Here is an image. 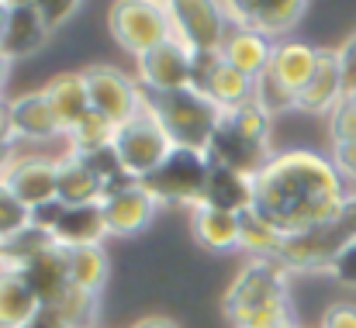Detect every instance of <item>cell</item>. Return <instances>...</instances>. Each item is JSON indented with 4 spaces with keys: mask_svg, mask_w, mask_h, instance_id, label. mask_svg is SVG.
Listing matches in <instances>:
<instances>
[{
    "mask_svg": "<svg viewBox=\"0 0 356 328\" xmlns=\"http://www.w3.org/2000/svg\"><path fill=\"white\" fill-rule=\"evenodd\" d=\"M256 211L273 221L284 235L329 228L346 218L350 194L329 156L312 149L273 152L266 166L252 177Z\"/></svg>",
    "mask_w": 356,
    "mask_h": 328,
    "instance_id": "cell-1",
    "label": "cell"
},
{
    "mask_svg": "<svg viewBox=\"0 0 356 328\" xmlns=\"http://www.w3.org/2000/svg\"><path fill=\"white\" fill-rule=\"evenodd\" d=\"M232 328H277L298 322L291 311V273L277 259L242 263L222 301Z\"/></svg>",
    "mask_w": 356,
    "mask_h": 328,
    "instance_id": "cell-2",
    "label": "cell"
},
{
    "mask_svg": "<svg viewBox=\"0 0 356 328\" xmlns=\"http://www.w3.org/2000/svg\"><path fill=\"white\" fill-rule=\"evenodd\" d=\"M145 104L159 117V124L166 128L173 145L197 149V152H208V145L222 124V114H225L208 94H201L194 87L170 90V94H145Z\"/></svg>",
    "mask_w": 356,
    "mask_h": 328,
    "instance_id": "cell-3",
    "label": "cell"
},
{
    "mask_svg": "<svg viewBox=\"0 0 356 328\" xmlns=\"http://www.w3.org/2000/svg\"><path fill=\"white\" fill-rule=\"evenodd\" d=\"M208 173H211V156L208 152L173 145V152L138 183L156 197V204H180V208L194 211L204 201Z\"/></svg>",
    "mask_w": 356,
    "mask_h": 328,
    "instance_id": "cell-4",
    "label": "cell"
},
{
    "mask_svg": "<svg viewBox=\"0 0 356 328\" xmlns=\"http://www.w3.org/2000/svg\"><path fill=\"white\" fill-rule=\"evenodd\" d=\"M111 149H115V156H118L121 170H124L131 180H145V177L173 152V142H170L166 128L159 124V117L145 104L135 117L121 121L118 128H115Z\"/></svg>",
    "mask_w": 356,
    "mask_h": 328,
    "instance_id": "cell-5",
    "label": "cell"
},
{
    "mask_svg": "<svg viewBox=\"0 0 356 328\" xmlns=\"http://www.w3.org/2000/svg\"><path fill=\"white\" fill-rule=\"evenodd\" d=\"M166 14L170 38H177L191 52H218L232 31L225 0H173Z\"/></svg>",
    "mask_w": 356,
    "mask_h": 328,
    "instance_id": "cell-6",
    "label": "cell"
},
{
    "mask_svg": "<svg viewBox=\"0 0 356 328\" xmlns=\"http://www.w3.org/2000/svg\"><path fill=\"white\" fill-rule=\"evenodd\" d=\"M108 28L121 49L138 59L170 38V14L156 0H115L108 10Z\"/></svg>",
    "mask_w": 356,
    "mask_h": 328,
    "instance_id": "cell-7",
    "label": "cell"
},
{
    "mask_svg": "<svg viewBox=\"0 0 356 328\" xmlns=\"http://www.w3.org/2000/svg\"><path fill=\"white\" fill-rule=\"evenodd\" d=\"M83 76H87V90H90V108L101 110L108 121L121 124V121L135 117L145 108L142 83L135 76H128L124 69H118V66H108V63L87 66Z\"/></svg>",
    "mask_w": 356,
    "mask_h": 328,
    "instance_id": "cell-8",
    "label": "cell"
},
{
    "mask_svg": "<svg viewBox=\"0 0 356 328\" xmlns=\"http://www.w3.org/2000/svg\"><path fill=\"white\" fill-rule=\"evenodd\" d=\"M3 183L24 208L38 211V208L59 201V194H56L59 190V159L42 156V152H17L3 173Z\"/></svg>",
    "mask_w": 356,
    "mask_h": 328,
    "instance_id": "cell-9",
    "label": "cell"
},
{
    "mask_svg": "<svg viewBox=\"0 0 356 328\" xmlns=\"http://www.w3.org/2000/svg\"><path fill=\"white\" fill-rule=\"evenodd\" d=\"M191 49H184L177 38H166L163 45L149 49L135 59V80L145 94H170L191 87Z\"/></svg>",
    "mask_w": 356,
    "mask_h": 328,
    "instance_id": "cell-10",
    "label": "cell"
},
{
    "mask_svg": "<svg viewBox=\"0 0 356 328\" xmlns=\"http://www.w3.org/2000/svg\"><path fill=\"white\" fill-rule=\"evenodd\" d=\"M339 224L329 228H315V231H298V235H284L277 263L287 273H318V270H332V259L339 252V245L350 235H332Z\"/></svg>",
    "mask_w": 356,
    "mask_h": 328,
    "instance_id": "cell-11",
    "label": "cell"
},
{
    "mask_svg": "<svg viewBox=\"0 0 356 328\" xmlns=\"http://www.w3.org/2000/svg\"><path fill=\"white\" fill-rule=\"evenodd\" d=\"M225 7L232 24L263 31L266 38L280 42L287 31L298 28L308 10V0H225Z\"/></svg>",
    "mask_w": 356,
    "mask_h": 328,
    "instance_id": "cell-12",
    "label": "cell"
},
{
    "mask_svg": "<svg viewBox=\"0 0 356 328\" xmlns=\"http://www.w3.org/2000/svg\"><path fill=\"white\" fill-rule=\"evenodd\" d=\"M343 97H350L343 56H339V49H318L315 73L301 87V94L294 97V110H301V114H332Z\"/></svg>",
    "mask_w": 356,
    "mask_h": 328,
    "instance_id": "cell-13",
    "label": "cell"
},
{
    "mask_svg": "<svg viewBox=\"0 0 356 328\" xmlns=\"http://www.w3.org/2000/svg\"><path fill=\"white\" fill-rule=\"evenodd\" d=\"M156 208H159L156 197L138 180H131V183H124V187H118V190H111V194L101 197V211H104L108 235H138L152 221Z\"/></svg>",
    "mask_w": 356,
    "mask_h": 328,
    "instance_id": "cell-14",
    "label": "cell"
},
{
    "mask_svg": "<svg viewBox=\"0 0 356 328\" xmlns=\"http://www.w3.org/2000/svg\"><path fill=\"white\" fill-rule=\"evenodd\" d=\"M7 117H10V138L14 142H52V138H63V124H59L56 110H52L49 97L42 90L10 97V114Z\"/></svg>",
    "mask_w": 356,
    "mask_h": 328,
    "instance_id": "cell-15",
    "label": "cell"
},
{
    "mask_svg": "<svg viewBox=\"0 0 356 328\" xmlns=\"http://www.w3.org/2000/svg\"><path fill=\"white\" fill-rule=\"evenodd\" d=\"M49 35H52V28L45 24L42 10H38L35 3H17V7H10V14H7V28H3V35H0V52H3L10 63L31 59L35 52L45 49Z\"/></svg>",
    "mask_w": 356,
    "mask_h": 328,
    "instance_id": "cell-16",
    "label": "cell"
},
{
    "mask_svg": "<svg viewBox=\"0 0 356 328\" xmlns=\"http://www.w3.org/2000/svg\"><path fill=\"white\" fill-rule=\"evenodd\" d=\"M52 242L63 249H76V245H104L108 238V224L101 204H63L59 215L49 228Z\"/></svg>",
    "mask_w": 356,
    "mask_h": 328,
    "instance_id": "cell-17",
    "label": "cell"
},
{
    "mask_svg": "<svg viewBox=\"0 0 356 328\" xmlns=\"http://www.w3.org/2000/svg\"><path fill=\"white\" fill-rule=\"evenodd\" d=\"M315 63H318V49H312L308 42L280 38V42L273 45V56H270V69H266V76H270L284 94L298 97L301 87L312 80Z\"/></svg>",
    "mask_w": 356,
    "mask_h": 328,
    "instance_id": "cell-18",
    "label": "cell"
},
{
    "mask_svg": "<svg viewBox=\"0 0 356 328\" xmlns=\"http://www.w3.org/2000/svg\"><path fill=\"white\" fill-rule=\"evenodd\" d=\"M273 38H266L263 31H252V28H238L232 24V31H229V38L222 42V59L229 63V66H236L238 73H245V76H252V80H259L266 69H270V56H273Z\"/></svg>",
    "mask_w": 356,
    "mask_h": 328,
    "instance_id": "cell-19",
    "label": "cell"
},
{
    "mask_svg": "<svg viewBox=\"0 0 356 328\" xmlns=\"http://www.w3.org/2000/svg\"><path fill=\"white\" fill-rule=\"evenodd\" d=\"M208 208H218V211H229V215H242L256 204V183L249 173H238L229 166H218L211 163V173H208V187H204V201Z\"/></svg>",
    "mask_w": 356,
    "mask_h": 328,
    "instance_id": "cell-20",
    "label": "cell"
},
{
    "mask_svg": "<svg viewBox=\"0 0 356 328\" xmlns=\"http://www.w3.org/2000/svg\"><path fill=\"white\" fill-rule=\"evenodd\" d=\"M42 94L49 97V104L56 110V117H59V124H63V138H66V131L76 124V121H83L87 114H90V90H87V76H83V69H73V73H59V76H52L45 87H42Z\"/></svg>",
    "mask_w": 356,
    "mask_h": 328,
    "instance_id": "cell-21",
    "label": "cell"
},
{
    "mask_svg": "<svg viewBox=\"0 0 356 328\" xmlns=\"http://www.w3.org/2000/svg\"><path fill=\"white\" fill-rule=\"evenodd\" d=\"M24 280L31 284V290L38 294L42 308H52L73 284H70V266H66V249L63 245H52L45 249L42 256H35L24 270Z\"/></svg>",
    "mask_w": 356,
    "mask_h": 328,
    "instance_id": "cell-22",
    "label": "cell"
},
{
    "mask_svg": "<svg viewBox=\"0 0 356 328\" xmlns=\"http://www.w3.org/2000/svg\"><path fill=\"white\" fill-rule=\"evenodd\" d=\"M191 231H194V242L208 252H236L238 249V215L197 204L191 211Z\"/></svg>",
    "mask_w": 356,
    "mask_h": 328,
    "instance_id": "cell-23",
    "label": "cell"
},
{
    "mask_svg": "<svg viewBox=\"0 0 356 328\" xmlns=\"http://www.w3.org/2000/svg\"><path fill=\"white\" fill-rule=\"evenodd\" d=\"M59 159V201L63 204H101L104 197V183L101 177L76 156V152H63Z\"/></svg>",
    "mask_w": 356,
    "mask_h": 328,
    "instance_id": "cell-24",
    "label": "cell"
},
{
    "mask_svg": "<svg viewBox=\"0 0 356 328\" xmlns=\"http://www.w3.org/2000/svg\"><path fill=\"white\" fill-rule=\"evenodd\" d=\"M42 311L38 294L21 270H0V328H21Z\"/></svg>",
    "mask_w": 356,
    "mask_h": 328,
    "instance_id": "cell-25",
    "label": "cell"
},
{
    "mask_svg": "<svg viewBox=\"0 0 356 328\" xmlns=\"http://www.w3.org/2000/svg\"><path fill=\"white\" fill-rule=\"evenodd\" d=\"M66 266H70V284L90 294H101L108 277H111V259L104 245H76L66 249Z\"/></svg>",
    "mask_w": 356,
    "mask_h": 328,
    "instance_id": "cell-26",
    "label": "cell"
},
{
    "mask_svg": "<svg viewBox=\"0 0 356 328\" xmlns=\"http://www.w3.org/2000/svg\"><path fill=\"white\" fill-rule=\"evenodd\" d=\"M280 242H284V231L273 221L263 218L256 208L238 215V249L249 259H277Z\"/></svg>",
    "mask_w": 356,
    "mask_h": 328,
    "instance_id": "cell-27",
    "label": "cell"
},
{
    "mask_svg": "<svg viewBox=\"0 0 356 328\" xmlns=\"http://www.w3.org/2000/svg\"><path fill=\"white\" fill-rule=\"evenodd\" d=\"M252 94H256V80L238 73L236 66H229L222 59V66L215 69V76L208 83V97L222 110H232V108H242L245 101H252Z\"/></svg>",
    "mask_w": 356,
    "mask_h": 328,
    "instance_id": "cell-28",
    "label": "cell"
},
{
    "mask_svg": "<svg viewBox=\"0 0 356 328\" xmlns=\"http://www.w3.org/2000/svg\"><path fill=\"white\" fill-rule=\"evenodd\" d=\"M115 121H108L101 110H90L83 121H76L66 131V152H94V149H108L115 142Z\"/></svg>",
    "mask_w": 356,
    "mask_h": 328,
    "instance_id": "cell-29",
    "label": "cell"
},
{
    "mask_svg": "<svg viewBox=\"0 0 356 328\" xmlns=\"http://www.w3.org/2000/svg\"><path fill=\"white\" fill-rule=\"evenodd\" d=\"M97 304H101V294H90V290L70 287V290L52 304V311H59L73 328H90L94 322H97Z\"/></svg>",
    "mask_w": 356,
    "mask_h": 328,
    "instance_id": "cell-30",
    "label": "cell"
},
{
    "mask_svg": "<svg viewBox=\"0 0 356 328\" xmlns=\"http://www.w3.org/2000/svg\"><path fill=\"white\" fill-rule=\"evenodd\" d=\"M24 228H31V208H24L10 187L0 180V245H7L10 238H17Z\"/></svg>",
    "mask_w": 356,
    "mask_h": 328,
    "instance_id": "cell-31",
    "label": "cell"
},
{
    "mask_svg": "<svg viewBox=\"0 0 356 328\" xmlns=\"http://www.w3.org/2000/svg\"><path fill=\"white\" fill-rule=\"evenodd\" d=\"M332 166L339 170L343 183H346V194H350V204H356V142H332Z\"/></svg>",
    "mask_w": 356,
    "mask_h": 328,
    "instance_id": "cell-32",
    "label": "cell"
},
{
    "mask_svg": "<svg viewBox=\"0 0 356 328\" xmlns=\"http://www.w3.org/2000/svg\"><path fill=\"white\" fill-rule=\"evenodd\" d=\"M329 138L332 142H356V104L343 97L329 114Z\"/></svg>",
    "mask_w": 356,
    "mask_h": 328,
    "instance_id": "cell-33",
    "label": "cell"
},
{
    "mask_svg": "<svg viewBox=\"0 0 356 328\" xmlns=\"http://www.w3.org/2000/svg\"><path fill=\"white\" fill-rule=\"evenodd\" d=\"M218 66H222V52H194L191 56V87L208 94V83Z\"/></svg>",
    "mask_w": 356,
    "mask_h": 328,
    "instance_id": "cell-34",
    "label": "cell"
},
{
    "mask_svg": "<svg viewBox=\"0 0 356 328\" xmlns=\"http://www.w3.org/2000/svg\"><path fill=\"white\" fill-rule=\"evenodd\" d=\"M339 284L346 287H356V231H350V238L339 245L336 259H332V270H329Z\"/></svg>",
    "mask_w": 356,
    "mask_h": 328,
    "instance_id": "cell-35",
    "label": "cell"
},
{
    "mask_svg": "<svg viewBox=\"0 0 356 328\" xmlns=\"http://www.w3.org/2000/svg\"><path fill=\"white\" fill-rule=\"evenodd\" d=\"M35 7L42 10V17H45V24L56 31V28H63L73 14H76V7H80V0H35Z\"/></svg>",
    "mask_w": 356,
    "mask_h": 328,
    "instance_id": "cell-36",
    "label": "cell"
},
{
    "mask_svg": "<svg viewBox=\"0 0 356 328\" xmlns=\"http://www.w3.org/2000/svg\"><path fill=\"white\" fill-rule=\"evenodd\" d=\"M318 328H356V304L353 301H336V304H329Z\"/></svg>",
    "mask_w": 356,
    "mask_h": 328,
    "instance_id": "cell-37",
    "label": "cell"
},
{
    "mask_svg": "<svg viewBox=\"0 0 356 328\" xmlns=\"http://www.w3.org/2000/svg\"><path fill=\"white\" fill-rule=\"evenodd\" d=\"M21 328H73V325H70V322H66L59 311H52V308H42V311H38L31 322H24Z\"/></svg>",
    "mask_w": 356,
    "mask_h": 328,
    "instance_id": "cell-38",
    "label": "cell"
},
{
    "mask_svg": "<svg viewBox=\"0 0 356 328\" xmlns=\"http://www.w3.org/2000/svg\"><path fill=\"white\" fill-rule=\"evenodd\" d=\"M7 114H10V97L0 94V138H3V142H14V138H10V117H7Z\"/></svg>",
    "mask_w": 356,
    "mask_h": 328,
    "instance_id": "cell-39",
    "label": "cell"
},
{
    "mask_svg": "<svg viewBox=\"0 0 356 328\" xmlns=\"http://www.w3.org/2000/svg\"><path fill=\"white\" fill-rule=\"evenodd\" d=\"M14 156H17V142H3V138H0V180H3L7 166L14 163Z\"/></svg>",
    "mask_w": 356,
    "mask_h": 328,
    "instance_id": "cell-40",
    "label": "cell"
},
{
    "mask_svg": "<svg viewBox=\"0 0 356 328\" xmlns=\"http://www.w3.org/2000/svg\"><path fill=\"white\" fill-rule=\"evenodd\" d=\"M131 328H180L177 322H170V318H159V315H152V318H142V322H135Z\"/></svg>",
    "mask_w": 356,
    "mask_h": 328,
    "instance_id": "cell-41",
    "label": "cell"
},
{
    "mask_svg": "<svg viewBox=\"0 0 356 328\" xmlns=\"http://www.w3.org/2000/svg\"><path fill=\"white\" fill-rule=\"evenodd\" d=\"M10 66H14V63H10V59H7V56L0 52V94L7 90V80H10Z\"/></svg>",
    "mask_w": 356,
    "mask_h": 328,
    "instance_id": "cell-42",
    "label": "cell"
},
{
    "mask_svg": "<svg viewBox=\"0 0 356 328\" xmlns=\"http://www.w3.org/2000/svg\"><path fill=\"white\" fill-rule=\"evenodd\" d=\"M7 14H10V3L0 0V35H3V28H7Z\"/></svg>",
    "mask_w": 356,
    "mask_h": 328,
    "instance_id": "cell-43",
    "label": "cell"
},
{
    "mask_svg": "<svg viewBox=\"0 0 356 328\" xmlns=\"http://www.w3.org/2000/svg\"><path fill=\"white\" fill-rule=\"evenodd\" d=\"M10 7H17V3H35V0H7Z\"/></svg>",
    "mask_w": 356,
    "mask_h": 328,
    "instance_id": "cell-44",
    "label": "cell"
},
{
    "mask_svg": "<svg viewBox=\"0 0 356 328\" xmlns=\"http://www.w3.org/2000/svg\"><path fill=\"white\" fill-rule=\"evenodd\" d=\"M277 328H301L298 322H287V325H277Z\"/></svg>",
    "mask_w": 356,
    "mask_h": 328,
    "instance_id": "cell-45",
    "label": "cell"
},
{
    "mask_svg": "<svg viewBox=\"0 0 356 328\" xmlns=\"http://www.w3.org/2000/svg\"><path fill=\"white\" fill-rule=\"evenodd\" d=\"M156 3H163V7H170V3H173V0H156Z\"/></svg>",
    "mask_w": 356,
    "mask_h": 328,
    "instance_id": "cell-46",
    "label": "cell"
},
{
    "mask_svg": "<svg viewBox=\"0 0 356 328\" xmlns=\"http://www.w3.org/2000/svg\"><path fill=\"white\" fill-rule=\"evenodd\" d=\"M350 101H353V104H356V90H353V94H350Z\"/></svg>",
    "mask_w": 356,
    "mask_h": 328,
    "instance_id": "cell-47",
    "label": "cell"
}]
</instances>
